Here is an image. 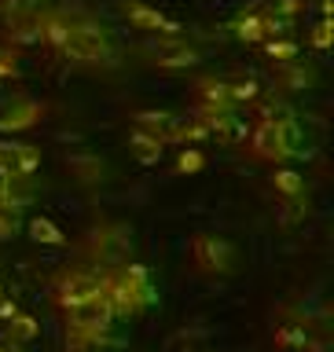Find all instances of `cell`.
Instances as JSON below:
<instances>
[{"label":"cell","instance_id":"obj_1","mask_svg":"<svg viewBox=\"0 0 334 352\" xmlns=\"http://www.w3.org/2000/svg\"><path fill=\"white\" fill-rule=\"evenodd\" d=\"M107 305L114 308V316H136L143 308H151L158 301V286H154L151 272L143 264H121L118 272L107 275Z\"/></svg>","mask_w":334,"mask_h":352},{"label":"cell","instance_id":"obj_2","mask_svg":"<svg viewBox=\"0 0 334 352\" xmlns=\"http://www.w3.org/2000/svg\"><path fill=\"white\" fill-rule=\"evenodd\" d=\"M103 290H107V272L77 268V272L59 275V283H55V305H59L63 312H74V308L103 297Z\"/></svg>","mask_w":334,"mask_h":352},{"label":"cell","instance_id":"obj_3","mask_svg":"<svg viewBox=\"0 0 334 352\" xmlns=\"http://www.w3.org/2000/svg\"><path fill=\"white\" fill-rule=\"evenodd\" d=\"M59 48L77 63H114V44H110V37L96 26H85V22H70V30H66Z\"/></svg>","mask_w":334,"mask_h":352},{"label":"cell","instance_id":"obj_4","mask_svg":"<svg viewBox=\"0 0 334 352\" xmlns=\"http://www.w3.org/2000/svg\"><path fill=\"white\" fill-rule=\"evenodd\" d=\"M250 143H253V154H258V158L286 162V158H298V154H302V129L298 125L280 129V125H264L261 121V125L253 129Z\"/></svg>","mask_w":334,"mask_h":352},{"label":"cell","instance_id":"obj_5","mask_svg":"<svg viewBox=\"0 0 334 352\" xmlns=\"http://www.w3.org/2000/svg\"><path fill=\"white\" fill-rule=\"evenodd\" d=\"M191 257H195V268L198 272L225 275V272H231V264H236V250H231V242L217 239V235H195Z\"/></svg>","mask_w":334,"mask_h":352},{"label":"cell","instance_id":"obj_6","mask_svg":"<svg viewBox=\"0 0 334 352\" xmlns=\"http://www.w3.org/2000/svg\"><path fill=\"white\" fill-rule=\"evenodd\" d=\"M121 11H125V19H129L136 30H143V33H158V37H180V26H176L173 19L158 15V11L147 8V4H125Z\"/></svg>","mask_w":334,"mask_h":352},{"label":"cell","instance_id":"obj_7","mask_svg":"<svg viewBox=\"0 0 334 352\" xmlns=\"http://www.w3.org/2000/svg\"><path fill=\"white\" fill-rule=\"evenodd\" d=\"M272 341L283 352H305L309 349V323L305 319H283V323H275Z\"/></svg>","mask_w":334,"mask_h":352},{"label":"cell","instance_id":"obj_8","mask_svg":"<svg viewBox=\"0 0 334 352\" xmlns=\"http://www.w3.org/2000/svg\"><path fill=\"white\" fill-rule=\"evenodd\" d=\"M41 118V107L33 103V99H15V103L4 107V114H0V129H30L33 121Z\"/></svg>","mask_w":334,"mask_h":352},{"label":"cell","instance_id":"obj_9","mask_svg":"<svg viewBox=\"0 0 334 352\" xmlns=\"http://www.w3.org/2000/svg\"><path fill=\"white\" fill-rule=\"evenodd\" d=\"M272 191L286 198V202H302V195H305V176L302 173H294V169H280L272 176Z\"/></svg>","mask_w":334,"mask_h":352},{"label":"cell","instance_id":"obj_10","mask_svg":"<svg viewBox=\"0 0 334 352\" xmlns=\"http://www.w3.org/2000/svg\"><path fill=\"white\" fill-rule=\"evenodd\" d=\"M154 55H162V66H191L198 55L191 52V48H184V44H176V37H165V41H158L154 44Z\"/></svg>","mask_w":334,"mask_h":352},{"label":"cell","instance_id":"obj_11","mask_svg":"<svg viewBox=\"0 0 334 352\" xmlns=\"http://www.w3.org/2000/svg\"><path fill=\"white\" fill-rule=\"evenodd\" d=\"M264 55L286 66V63H294V59H298V44H294V41H286V37H275V41L264 44Z\"/></svg>","mask_w":334,"mask_h":352},{"label":"cell","instance_id":"obj_12","mask_svg":"<svg viewBox=\"0 0 334 352\" xmlns=\"http://www.w3.org/2000/svg\"><path fill=\"white\" fill-rule=\"evenodd\" d=\"M8 330H11V341L19 345V341H30L33 334H37V323H33L30 316L15 312V316H11V323H8Z\"/></svg>","mask_w":334,"mask_h":352},{"label":"cell","instance_id":"obj_13","mask_svg":"<svg viewBox=\"0 0 334 352\" xmlns=\"http://www.w3.org/2000/svg\"><path fill=\"white\" fill-rule=\"evenodd\" d=\"M33 239L37 242H52V246H63V231L52 224V220H33Z\"/></svg>","mask_w":334,"mask_h":352},{"label":"cell","instance_id":"obj_14","mask_svg":"<svg viewBox=\"0 0 334 352\" xmlns=\"http://www.w3.org/2000/svg\"><path fill=\"white\" fill-rule=\"evenodd\" d=\"M19 217H22V213H15V209H8V206H0V242L11 239V235L19 231Z\"/></svg>","mask_w":334,"mask_h":352},{"label":"cell","instance_id":"obj_15","mask_svg":"<svg viewBox=\"0 0 334 352\" xmlns=\"http://www.w3.org/2000/svg\"><path fill=\"white\" fill-rule=\"evenodd\" d=\"M231 92V103H242V99H258V81H239V85H228Z\"/></svg>","mask_w":334,"mask_h":352},{"label":"cell","instance_id":"obj_16","mask_svg":"<svg viewBox=\"0 0 334 352\" xmlns=\"http://www.w3.org/2000/svg\"><path fill=\"white\" fill-rule=\"evenodd\" d=\"M176 169H180V173H195V169H202V154H198L195 147H187V151L180 154V162H176Z\"/></svg>","mask_w":334,"mask_h":352},{"label":"cell","instance_id":"obj_17","mask_svg":"<svg viewBox=\"0 0 334 352\" xmlns=\"http://www.w3.org/2000/svg\"><path fill=\"white\" fill-rule=\"evenodd\" d=\"M331 26H327V22H320V26H316V48H327V41H331V33H327Z\"/></svg>","mask_w":334,"mask_h":352}]
</instances>
